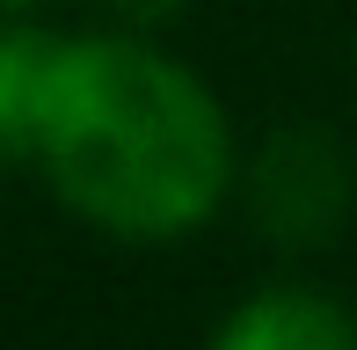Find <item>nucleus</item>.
Returning <instances> with one entry per match:
<instances>
[{
  "label": "nucleus",
  "mask_w": 357,
  "mask_h": 350,
  "mask_svg": "<svg viewBox=\"0 0 357 350\" xmlns=\"http://www.w3.org/2000/svg\"><path fill=\"white\" fill-rule=\"evenodd\" d=\"M212 350H357V321L321 292L278 284V292H255L248 307H234Z\"/></svg>",
  "instance_id": "nucleus-3"
},
{
  "label": "nucleus",
  "mask_w": 357,
  "mask_h": 350,
  "mask_svg": "<svg viewBox=\"0 0 357 350\" xmlns=\"http://www.w3.org/2000/svg\"><path fill=\"white\" fill-rule=\"evenodd\" d=\"M109 8H117L124 22H168V15L183 8V0H109Z\"/></svg>",
  "instance_id": "nucleus-4"
},
{
  "label": "nucleus",
  "mask_w": 357,
  "mask_h": 350,
  "mask_svg": "<svg viewBox=\"0 0 357 350\" xmlns=\"http://www.w3.org/2000/svg\"><path fill=\"white\" fill-rule=\"evenodd\" d=\"M343 204H350V168L314 124H291V132H278L263 146V161H255V219H263V234L314 248L321 234H335Z\"/></svg>",
  "instance_id": "nucleus-2"
},
{
  "label": "nucleus",
  "mask_w": 357,
  "mask_h": 350,
  "mask_svg": "<svg viewBox=\"0 0 357 350\" xmlns=\"http://www.w3.org/2000/svg\"><path fill=\"white\" fill-rule=\"evenodd\" d=\"M37 153L80 219L132 241L190 234L234 168L204 81L132 37H66Z\"/></svg>",
  "instance_id": "nucleus-1"
},
{
  "label": "nucleus",
  "mask_w": 357,
  "mask_h": 350,
  "mask_svg": "<svg viewBox=\"0 0 357 350\" xmlns=\"http://www.w3.org/2000/svg\"><path fill=\"white\" fill-rule=\"evenodd\" d=\"M0 8H29V0H0Z\"/></svg>",
  "instance_id": "nucleus-5"
}]
</instances>
